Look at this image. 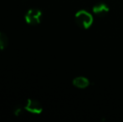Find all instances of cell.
<instances>
[{"mask_svg":"<svg viewBox=\"0 0 123 122\" xmlns=\"http://www.w3.org/2000/svg\"><path fill=\"white\" fill-rule=\"evenodd\" d=\"M75 23L80 28L87 29L93 23V16L86 10H79L75 13Z\"/></svg>","mask_w":123,"mask_h":122,"instance_id":"6da1fadb","label":"cell"},{"mask_svg":"<svg viewBox=\"0 0 123 122\" xmlns=\"http://www.w3.org/2000/svg\"><path fill=\"white\" fill-rule=\"evenodd\" d=\"M43 13L39 8H29L25 13V22L29 25L35 26L40 23Z\"/></svg>","mask_w":123,"mask_h":122,"instance_id":"7a4b0ae2","label":"cell"},{"mask_svg":"<svg viewBox=\"0 0 123 122\" xmlns=\"http://www.w3.org/2000/svg\"><path fill=\"white\" fill-rule=\"evenodd\" d=\"M25 110L32 114L39 115L43 111V106L39 100L35 99H29L27 100Z\"/></svg>","mask_w":123,"mask_h":122,"instance_id":"3957f363","label":"cell"},{"mask_svg":"<svg viewBox=\"0 0 123 122\" xmlns=\"http://www.w3.org/2000/svg\"><path fill=\"white\" fill-rule=\"evenodd\" d=\"M92 11L94 14L97 15V16H105L107 13L109 12V7L106 3H100L96 4L92 8Z\"/></svg>","mask_w":123,"mask_h":122,"instance_id":"277c9868","label":"cell"},{"mask_svg":"<svg viewBox=\"0 0 123 122\" xmlns=\"http://www.w3.org/2000/svg\"><path fill=\"white\" fill-rule=\"evenodd\" d=\"M73 85L74 86L77 87L79 89H85L86 87L89 86L90 85V80H88L87 78L86 77H83V76H79V77H76L73 80Z\"/></svg>","mask_w":123,"mask_h":122,"instance_id":"5b68a950","label":"cell"},{"mask_svg":"<svg viewBox=\"0 0 123 122\" xmlns=\"http://www.w3.org/2000/svg\"><path fill=\"white\" fill-rule=\"evenodd\" d=\"M9 43V39H8V36L3 32H0V50H3L5 49L8 45Z\"/></svg>","mask_w":123,"mask_h":122,"instance_id":"8992f818","label":"cell"},{"mask_svg":"<svg viewBox=\"0 0 123 122\" xmlns=\"http://www.w3.org/2000/svg\"><path fill=\"white\" fill-rule=\"evenodd\" d=\"M23 110H24V108H22L20 105H17L16 107L14 108V110H13V113H14L15 116H18L23 113Z\"/></svg>","mask_w":123,"mask_h":122,"instance_id":"52a82bcc","label":"cell"}]
</instances>
